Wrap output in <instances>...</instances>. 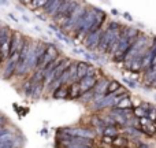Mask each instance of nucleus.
<instances>
[{
    "label": "nucleus",
    "mask_w": 156,
    "mask_h": 148,
    "mask_svg": "<svg viewBox=\"0 0 156 148\" xmlns=\"http://www.w3.org/2000/svg\"><path fill=\"white\" fill-rule=\"evenodd\" d=\"M5 148H12V147H5Z\"/></svg>",
    "instance_id": "37"
},
{
    "label": "nucleus",
    "mask_w": 156,
    "mask_h": 148,
    "mask_svg": "<svg viewBox=\"0 0 156 148\" xmlns=\"http://www.w3.org/2000/svg\"><path fill=\"white\" fill-rule=\"evenodd\" d=\"M122 15H123V18H126V19H127V21L133 22V16H132V15H130V14H129V13H123V14H122Z\"/></svg>",
    "instance_id": "31"
},
{
    "label": "nucleus",
    "mask_w": 156,
    "mask_h": 148,
    "mask_svg": "<svg viewBox=\"0 0 156 148\" xmlns=\"http://www.w3.org/2000/svg\"><path fill=\"white\" fill-rule=\"evenodd\" d=\"M103 136H110V137L115 139L116 136H119V129L114 126H107L104 129V132H103Z\"/></svg>",
    "instance_id": "19"
},
{
    "label": "nucleus",
    "mask_w": 156,
    "mask_h": 148,
    "mask_svg": "<svg viewBox=\"0 0 156 148\" xmlns=\"http://www.w3.org/2000/svg\"><path fill=\"white\" fill-rule=\"evenodd\" d=\"M99 11H100V8H97V7H92V5H90L89 11L86 13V15H85V22H83L82 29H81V32L78 33L76 37H74V41H76L77 44H83V41H85L86 36L89 34L90 29L93 27L94 22H96L97 15H99Z\"/></svg>",
    "instance_id": "1"
},
{
    "label": "nucleus",
    "mask_w": 156,
    "mask_h": 148,
    "mask_svg": "<svg viewBox=\"0 0 156 148\" xmlns=\"http://www.w3.org/2000/svg\"><path fill=\"white\" fill-rule=\"evenodd\" d=\"M55 148H69V146H66V144L60 143V141L55 140Z\"/></svg>",
    "instance_id": "29"
},
{
    "label": "nucleus",
    "mask_w": 156,
    "mask_h": 148,
    "mask_svg": "<svg viewBox=\"0 0 156 148\" xmlns=\"http://www.w3.org/2000/svg\"><path fill=\"white\" fill-rule=\"evenodd\" d=\"M63 133H67L70 136L74 137H83V139H90L94 140L96 139V132L92 128H86V126H66V128H60Z\"/></svg>",
    "instance_id": "3"
},
{
    "label": "nucleus",
    "mask_w": 156,
    "mask_h": 148,
    "mask_svg": "<svg viewBox=\"0 0 156 148\" xmlns=\"http://www.w3.org/2000/svg\"><path fill=\"white\" fill-rule=\"evenodd\" d=\"M10 124H11V122L7 119V117H5V115H2V126H0V128H5V126H8Z\"/></svg>",
    "instance_id": "28"
},
{
    "label": "nucleus",
    "mask_w": 156,
    "mask_h": 148,
    "mask_svg": "<svg viewBox=\"0 0 156 148\" xmlns=\"http://www.w3.org/2000/svg\"><path fill=\"white\" fill-rule=\"evenodd\" d=\"M140 107H143V108H144V110H145V111H147V113H148V114H149V111H151V110H152V108H154V107H155V106H154V104H152V103H149V102H141V106H140Z\"/></svg>",
    "instance_id": "25"
},
{
    "label": "nucleus",
    "mask_w": 156,
    "mask_h": 148,
    "mask_svg": "<svg viewBox=\"0 0 156 148\" xmlns=\"http://www.w3.org/2000/svg\"><path fill=\"white\" fill-rule=\"evenodd\" d=\"M94 66L92 65L88 60H78V70H77V82H80L81 80L86 77L92 70H93Z\"/></svg>",
    "instance_id": "8"
},
{
    "label": "nucleus",
    "mask_w": 156,
    "mask_h": 148,
    "mask_svg": "<svg viewBox=\"0 0 156 148\" xmlns=\"http://www.w3.org/2000/svg\"><path fill=\"white\" fill-rule=\"evenodd\" d=\"M70 88V99L71 100H78L82 95V91H81V85L80 82H74L71 85H69Z\"/></svg>",
    "instance_id": "14"
},
{
    "label": "nucleus",
    "mask_w": 156,
    "mask_h": 148,
    "mask_svg": "<svg viewBox=\"0 0 156 148\" xmlns=\"http://www.w3.org/2000/svg\"><path fill=\"white\" fill-rule=\"evenodd\" d=\"M89 8H90V5H89L88 3L82 2L80 7H78L76 11H74L73 15L69 18V21L65 22L63 25H60V26H59V30H60V32H63V33L67 32V33H70V34H71V32L76 29V26L81 22V19L85 16V14L88 13Z\"/></svg>",
    "instance_id": "2"
},
{
    "label": "nucleus",
    "mask_w": 156,
    "mask_h": 148,
    "mask_svg": "<svg viewBox=\"0 0 156 148\" xmlns=\"http://www.w3.org/2000/svg\"><path fill=\"white\" fill-rule=\"evenodd\" d=\"M26 36L21 33L19 30H12V41H11V56L15 54H19L25 44Z\"/></svg>",
    "instance_id": "7"
},
{
    "label": "nucleus",
    "mask_w": 156,
    "mask_h": 148,
    "mask_svg": "<svg viewBox=\"0 0 156 148\" xmlns=\"http://www.w3.org/2000/svg\"><path fill=\"white\" fill-rule=\"evenodd\" d=\"M83 56L86 58V60H88V62H101L100 55H97L96 52H88V51H86Z\"/></svg>",
    "instance_id": "21"
},
{
    "label": "nucleus",
    "mask_w": 156,
    "mask_h": 148,
    "mask_svg": "<svg viewBox=\"0 0 156 148\" xmlns=\"http://www.w3.org/2000/svg\"><path fill=\"white\" fill-rule=\"evenodd\" d=\"M74 63L73 59H70V58H65V60H63L62 63H60L59 66H58L56 69H55L54 71H51L48 75L45 77V80H44V84H45V86L48 88L49 85H51L52 82H55L56 80H59L60 77H62V74L65 73L67 69H70V66Z\"/></svg>",
    "instance_id": "4"
},
{
    "label": "nucleus",
    "mask_w": 156,
    "mask_h": 148,
    "mask_svg": "<svg viewBox=\"0 0 156 148\" xmlns=\"http://www.w3.org/2000/svg\"><path fill=\"white\" fill-rule=\"evenodd\" d=\"M30 78H32L33 84H41L44 82V80H45V74H44V70H34V73L30 75Z\"/></svg>",
    "instance_id": "16"
},
{
    "label": "nucleus",
    "mask_w": 156,
    "mask_h": 148,
    "mask_svg": "<svg viewBox=\"0 0 156 148\" xmlns=\"http://www.w3.org/2000/svg\"><path fill=\"white\" fill-rule=\"evenodd\" d=\"M55 37L58 38V40H60V41H65L66 44H73L71 43V40L66 36V33H63V32H60V30H58V32H55Z\"/></svg>",
    "instance_id": "22"
},
{
    "label": "nucleus",
    "mask_w": 156,
    "mask_h": 148,
    "mask_svg": "<svg viewBox=\"0 0 156 148\" xmlns=\"http://www.w3.org/2000/svg\"><path fill=\"white\" fill-rule=\"evenodd\" d=\"M51 97L56 100L70 99V88H69V85H62L60 88H58L56 91H54L51 93Z\"/></svg>",
    "instance_id": "11"
},
{
    "label": "nucleus",
    "mask_w": 156,
    "mask_h": 148,
    "mask_svg": "<svg viewBox=\"0 0 156 148\" xmlns=\"http://www.w3.org/2000/svg\"><path fill=\"white\" fill-rule=\"evenodd\" d=\"M110 82H111L110 78L105 77V75H101L100 80L97 81L94 89H93L94 93H96L97 96H105V95H107V91H108V86H110Z\"/></svg>",
    "instance_id": "9"
},
{
    "label": "nucleus",
    "mask_w": 156,
    "mask_h": 148,
    "mask_svg": "<svg viewBox=\"0 0 156 148\" xmlns=\"http://www.w3.org/2000/svg\"><path fill=\"white\" fill-rule=\"evenodd\" d=\"M129 144H130V139L127 137L126 135L121 133L119 136H116V137L114 139L112 148H130Z\"/></svg>",
    "instance_id": "13"
},
{
    "label": "nucleus",
    "mask_w": 156,
    "mask_h": 148,
    "mask_svg": "<svg viewBox=\"0 0 156 148\" xmlns=\"http://www.w3.org/2000/svg\"><path fill=\"white\" fill-rule=\"evenodd\" d=\"M148 118H149V121H151V122H155V124H156V106L152 108L151 111H149Z\"/></svg>",
    "instance_id": "27"
},
{
    "label": "nucleus",
    "mask_w": 156,
    "mask_h": 148,
    "mask_svg": "<svg viewBox=\"0 0 156 148\" xmlns=\"http://www.w3.org/2000/svg\"><path fill=\"white\" fill-rule=\"evenodd\" d=\"M136 143V148H151V146L147 143H144V141H141L140 139H137V140H132Z\"/></svg>",
    "instance_id": "26"
},
{
    "label": "nucleus",
    "mask_w": 156,
    "mask_h": 148,
    "mask_svg": "<svg viewBox=\"0 0 156 148\" xmlns=\"http://www.w3.org/2000/svg\"><path fill=\"white\" fill-rule=\"evenodd\" d=\"M74 54H83V55H85V49H82V48H74Z\"/></svg>",
    "instance_id": "32"
},
{
    "label": "nucleus",
    "mask_w": 156,
    "mask_h": 148,
    "mask_svg": "<svg viewBox=\"0 0 156 148\" xmlns=\"http://www.w3.org/2000/svg\"><path fill=\"white\" fill-rule=\"evenodd\" d=\"M25 143V139L21 135H5L0 136V148L12 147V148H22Z\"/></svg>",
    "instance_id": "6"
},
{
    "label": "nucleus",
    "mask_w": 156,
    "mask_h": 148,
    "mask_svg": "<svg viewBox=\"0 0 156 148\" xmlns=\"http://www.w3.org/2000/svg\"><path fill=\"white\" fill-rule=\"evenodd\" d=\"M133 115H134V118L141 119V118L148 117V113H147L143 107H136V108H133Z\"/></svg>",
    "instance_id": "20"
},
{
    "label": "nucleus",
    "mask_w": 156,
    "mask_h": 148,
    "mask_svg": "<svg viewBox=\"0 0 156 148\" xmlns=\"http://www.w3.org/2000/svg\"><path fill=\"white\" fill-rule=\"evenodd\" d=\"M122 81H123V82L126 84V85L129 86L130 89H136V88H137V81L130 80L129 77H123V78H122Z\"/></svg>",
    "instance_id": "23"
},
{
    "label": "nucleus",
    "mask_w": 156,
    "mask_h": 148,
    "mask_svg": "<svg viewBox=\"0 0 156 148\" xmlns=\"http://www.w3.org/2000/svg\"><path fill=\"white\" fill-rule=\"evenodd\" d=\"M8 18H10L11 21H14V22H15V23H18V22H19V19L16 18V16L14 15V14H11V13H8Z\"/></svg>",
    "instance_id": "30"
},
{
    "label": "nucleus",
    "mask_w": 156,
    "mask_h": 148,
    "mask_svg": "<svg viewBox=\"0 0 156 148\" xmlns=\"http://www.w3.org/2000/svg\"><path fill=\"white\" fill-rule=\"evenodd\" d=\"M122 84L119 82V81H116V80H111V82H110V86H108V91H107V95H114L118 89H121L122 88Z\"/></svg>",
    "instance_id": "18"
},
{
    "label": "nucleus",
    "mask_w": 156,
    "mask_h": 148,
    "mask_svg": "<svg viewBox=\"0 0 156 148\" xmlns=\"http://www.w3.org/2000/svg\"><path fill=\"white\" fill-rule=\"evenodd\" d=\"M115 108H121V110H133V99L132 97H126V99L121 100L119 104Z\"/></svg>",
    "instance_id": "17"
},
{
    "label": "nucleus",
    "mask_w": 156,
    "mask_h": 148,
    "mask_svg": "<svg viewBox=\"0 0 156 148\" xmlns=\"http://www.w3.org/2000/svg\"><path fill=\"white\" fill-rule=\"evenodd\" d=\"M101 143L105 144V146H110L112 147V143H114V137H110V136H101Z\"/></svg>",
    "instance_id": "24"
},
{
    "label": "nucleus",
    "mask_w": 156,
    "mask_h": 148,
    "mask_svg": "<svg viewBox=\"0 0 156 148\" xmlns=\"http://www.w3.org/2000/svg\"><path fill=\"white\" fill-rule=\"evenodd\" d=\"M22 19H23L25 23H30V18L27 15H25V14H22Z\"/></svg>",
    "instance_id": "33"
},
{
    "label": "nucleus",
    "mask_w": 156,
    "mask_h": 148,
    "mask_svg": "<svg viewBox=\"0 0 156 148\" xmlns=\"http://www.w3.org/2000/svg\"><path fill=\"white\" fill-rule=\"evenodd\" d=\"M94 96H96V93H94V91H93V89H92V91L85 92V93H82V95H81V97H80V99H78V102H80L81 104H83V106H89L92 102H93Z\"/></svg>",
    "instance_id": "15"
},
{
    "label": "nucleus",
    "mask_w": 156,
    "mask_h": 148,
    "mask_svg": "<svg viewBox=\"0 0 156 148\" xmlns=\"http://www.w3.org/2000/svg\"><path fill=\"white\" fill-rule=\"evenodd\" d=\"M21 86H22V93H23V96L26 97V99H33V86H34V84H33L32 78L27 77L26 80H23Z\"/></svg>",
    "instance_id": "12"
},
{
    "label": "nucleus",
    "mask_w": 156,
    "mask_h": 148,
    "mask_svg": "<svg viewBox=\"0 0 156 148\" xmlns=\"http://www.w3.org/2000/svg\"><path fill=\"white\" fill-rule=\"evenodd\" d=\"M19 59H21V55L15 54L7 60V62L2 63V77L4 81L11 80L12 77H15V71H16V66L19 63Z\"/></svg>",
    "instance_id": "5"
},
{
    "label": "nucleus",
    "mask_w": 156,
    "mask_h": 148,
    "mask_svg": "<svg viewBox=\"0 0 156 148\" xmlns=\"http://www.w3.org/2000/svg\"><path fill=\"white\" fill-rule=\"evenodd\" d=\"M40 133H41V135H43V136H45V135H47V133H48V129H45V128H44V129H43V130H41V132H40Z\"/></svg>",
    "instance_id": "35"
},
{
    "label": "nucleus",
    "mask_w": 156,
    "mask_h": 148,
    "mask_svg": "<svg viewBox=\"0 0 156 148\" xmlns=\"http://www.w3.org/2000/svg\"><path fill=\"white\" fill-rule=\"evenodd\" d=\"M111 14H114V15H118V14H119V11L116 10V8H112V10H111Z\"/></svg>",
    "instance_id": "34"
},
{
    "label": "nucleus",
    "mask_w": 156,
    "mask_h": 148,
    "mask_svg": "<svg viewBox=\"0 0 156 148\" xmlns=\"http://www.w3.org/2000/svg\"><path fill=\"white\" fill-rule=\"evenodd\" d=\"M60 5H62V2H59V0H48V2H47V5L43 10V13L45 14L48 18L52 19L58 14Z\"/></svg>",
    "instance_id": "10"
},
{
    "label": "nucleus",
    "mask_w": 156,
    "mask_h": 148,
    "mask_svg": "<svg viewBox=\"0 0 156 148\" xmlns=\"http://www.w3.org/2000/svg\"><path fill=\"white\" fill-rule=\"evenodd\" d=\"M69 148H88V147H82V146H70Z\"/></svg>",
    "instance_id": "36"
}]
</instances>
